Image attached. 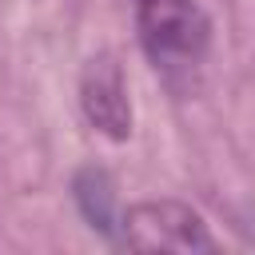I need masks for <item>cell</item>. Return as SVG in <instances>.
I'll return each instance as SVG.
<instances>
[{
	"instance_id": "6da1fadb",
	"label": "cell",
	"mask_w": 255,
	"mask_h": 255,
	"mask_svg": "<svg viewBox=\"0 0 255 255\" xmlns=\"http://www.w3.org/2000/svg\"><path fill=\"white\" fill-rule=\"evenodd\" d=\"M135 32L167 84L191 80L211 48V20L195 0H135Z\"/></svg>"
},
{
	"instance_id": "7a4b0ae2",
	"label": "cell",
	"mask_w": 255,
	"mask_h": 255,
	"mask_svg": "<svg viewBox=\"0 0 255 255\" xmlns=\"http://www.w3.org/2000/svg\"><path fill=\"white\" fill-rule=\"evenodd\" d=\"M120 243L131 251H215V239L199 211L179 199L131 203L120 219Z\"/></svg>"
},
{
	"instance_id": "3957f363",
	"label": "cell",
	"mask_w": 255,
	"mask_h": 255,
	"mask_svg": "<svg viewBox=\"0 0 255 255\" xmlns=\"http://www.w3.org/2000/svg\"><path fill=\"white\" fill-rule=\"evenodd\" d=\"M80 108L96 131L108 139H128L131 135V104H128V84L124 72L112 56H92L80 76Z\"/></svg>"
},
{
	"instance_id": "277c9868",
	"label": "cell",
	"mask_w": 255,
	"mask_h": 255,
	"mask_svg": "<svg viewBox=\"0 0 255 255\" xmlns=\"http://www.w3.org/2000/svg\"><path fill=\"white\" fill-rule=\"evenodd\" d=\"M72 191H76V203H80L84 219H88L96 231L116 235L120 223H116V195H112V179H108V171H100V167H84V171L76 175Z\"/></svg>"
}]
</instances>
